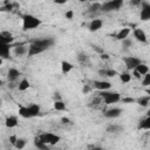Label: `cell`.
I'll return each instance as SVG.
<instances>
[{
	"label": "cell",
	"mask_w": 150,
	"mask_h": 150,
	"mask_svg": "<svg viewBox=\"0 0 150 150\" xmlns=\"http://www.w3.org/2000/svg\"><path fill=\"white\" fill-rule=\"evenodd\" d=\"M13 41H14V38L9 32H1L0 33V43L11 45Z\"/></svg>",
	"instance_id": "cell-9"
},
{
	"label": "cell",
	"mask_w": 150,
	"mask_h": 150,
	"mask_svg": "<svg viewBox=\"0 0 150 150\" xmlns=\"http://www.w3.org/2000/svg\"><path fill=\"white\" fill-rule=\"evenodd\" d=\"M139 128H141V129L150 130V116H146L144 120L141 121V123H139Z\"/></svg>",
	"instance_id": "cell-23"
},
{
	"label": "cell",
	"mask_w": 150,
	"mask_h": 150,
	"mask_svg": "<svg viewBox=\"0 0 150 150\" xmlns=\"http://www.w3.org/2000/svg\"><path fill=\"white\" fill-rule=\"evenodd\" d=\"M122 42H123V46H124V47H127V48L132 46V41H131L130 39H125V40H123Z\"/></svg>",
	"instance_id": "cell-34"
},
{
	"label": "cell",
	"mask_w": 150,
	"mask_h": 150,
	"mask_svg": "<svg viewBox=\"0 0 150 150\" xmlns=\"http://www.w3.org/2000/svg\"><path fill=\"white\" fill-rule=\"evenodd\" d=\"M14 53L16 56H22L25 54H28V48L23 45H18L14 47Z\"/></svg>",
	"instance_id": "cell-14"
},
{
	"label": "cell",
	"mask_w": 150,
	"mask_h": 150,
	"mask_svg": "<svg viewBox=\"0 0 150 150\" xmlns=\"http://www.w3.org/2000/svg\"><path fill=\"white\" fill-rule=\"evenodd\" d=\"M122 114V110L120 108H111L108 109L107 111H104V116L108 118H116Z\"/></svg>",
	"instance_id": "cell-11"
},
{
	"label": "cell",
	"mask_w": 150,
	"mask_h": 150,
	"mask_svg": "<svg viewBox=\"0 0 150 150\" xmlns=\"http://www.w3.org/2000/svg\"><path fill=\"white\" fill-rule=\"evenodd\" d=\"M73 16H74V12H73V11H70V9H69V11H67V12H66V18H67L68 20H71V19H73Z\"/></svg>",
	"instance_id": "cell-37"
},
{
	"label": "cell",
	"mask_w": 150,
	"mask_h": 150,
	"mask_svg": "<svg viewBox=\"0 0 150 150\" xmlns=\"http://www.w3.org/2000/svg\"><path fill=\"white\" fill-rule=\"evenodd\" d=\"M142 86L143 87H149L150 86V73H148L146 75H144V77L142 80Z\"/></svg>",
	"instance_id": "cell-30"
},
{
	"label": "cell",
	"mask_w": 150,
	"mask_h": 150,
	"mask_svg": "<svg viewBox=\"0 0 150 150\" xmlns=\"http://www.w3.org/2000/svg\"><path fill=\"white\" fill-rule=\"evenodd\" d=\"M61 121H62V123H63V124L69 123V118H67V117H62V120H61Z\"/></svg>",
	"instance_id": "cell-43"
},
{
	"label": "cell",
	"mask_w": 150,
	"mask_h": 150,
	"mask_svg": "<svg viewBox=\"0 0 150 150\" xmlns=\"http://www.w3.org/2000/svg\"><path fill=\"white\" fill-rule=\"evenodd\" d=\"M121 130H122V128L120 125H116V124H111V125H109L107 128V131L108 132H118Z\"/></svg>",
	"instance_id": "cell-29"
},
{
	"label": "cell",
	"mask_w": 150,
	"mask_h": 150,
	"mask_svg": "<svg viewBox=\"0 0 150 150\" xmlns=\"http://www.w3.org/2000/svg\"><path fill=\"white\" fill-rule=\"evenodd\" d=\"M16 141H18V137H16L15 135H11V136H9V143H11L12 145H15Z\"/></svg>",
	"instance_id": "cell-36"
},
{
	"label": "cell",
	"mask_w": 150,
	"mask_h": 150,
	"mask_svg": "<svg viewBox=\"0 0 150 150\" xmlns=\"http://www.w3.org/2000/svg\"><path fill=\"white\" fill-rule=\"evenodd\" d=\"M19 115H20L21 117H23V118H30V117H32L28 107H20V108H19Z\"/></svg>",
	"instance_id": "cell-19"
},
{
	"label": "cell",
	"mask_w": 150,
	"mask_h": 150,
	"mask_svg": "<svg viewBox=\"0 0 150 150\" xmlns=\"http://www.w3.org/2000/svg\"><path fill=\"white\" fill-rule=\"evenodd\" d=\"M146 116H150V109L148 110V112H146Z\"/></svg>",
	"instance_id": "cell-46"
},
{
	"label": "cell",
	"mask_w": 150,
	"mask_h": 150,
	"mask_svg": "<svg viewBox=\"0 0 150 150\" xmlns=\"http://www.w3.org/2000/svg\"><path fill=\"white\" fill-rule=\"evenodd\" d=\"M13 4H8V5H5V6H2L1 8H0V11L1 12H5V11H12L13 9Z\"/></svg>",
	"instance_id": "cell-33"
},
{
	"label": "cell",
	"mask_w": 150,
	"mask_h": 150,
	"mask_svg": "<svg viewBox=\"0 0 150 150\" xmlns=\"http://www.w3.org/2000/svg\"><path fill=\"white\" fill-rule=\"evenodd\" d=\"M123 61H124V64H125L127 69H129V70L136 69L142 63L141 60L138 57H135V56H125V57H123Z\"/></svg>",
	"instance_id": "cell-6"
},
{
	"label": "cell",
	"mask_w": 150,
	"mask_h": 150,
	"mask_svg": "<svg viewBox=\"0 0 150 150\" xmlns=\"http://www.w3.org/2000/svg\"><path fill=\"white\" fill-rule=\"evenodd\" d=\"M100 57H101L102 60H109V55H108V54H105V53L100 54Z\"/></svg>",
	"instance_id": "cell-40"
},
{
	"label": "cell",
	"mask_w": 150,
	"mask_h": 150,
	"mask_svg": "<svg viewBox=\"0 0 150 150\" xmlns=\"http://www.w3.org/2000/svg\"><path fill=\"white\" fill-rule=\"evenodd\" d=\"M54 108L59 111H63L66 110V104L62 101H54Z\"/></svg>",
	"instance_id": "cell-27"
},
{
	"label": "cell",
	"mask_w": 150,
	"mask_h": 150,
	"mask_svg": "<svg viewBox=\"0 0 150 150\" xmlns=\"http://www.w3.org/2000/svg\"><path fill=\"white\" fill-rule=\"evenodd\" d=\"M142 8H141V20L146 21L150 20V4L148 2H141Z\"/></svg>",
	"instance_id": "cell-7"
},
{
	"label": "cell",
	"mask_w": 150,
	"mask_h": 150,
	"mask_svg": "<svg viewBox=\"0 0 150 150\" xmlns=\"http://www.w3.org/2000/svg\"><path fill=\"white\" fill-rule=\"evenodd\" d=\"M149 102H150V96L149 95L148 96H142V97H139L137 100V103L139 105H142V107H146L149 104Z\"/></svg>",
	"instance_id": "cell-26"
},
{
	"label": "cell",
	"mask_w": 150,
	"mask_h": 150,
	"mask_svg": "<svg viewBox=\"0 0 150 150\" xmlns=\"http://www.w3.org/2000/svg\"><path fill=\"white\" fill-rule=\"evenodd\" d=\"M129 34H130V29H129V28H122V29H120V32L116 34V39L123 41V40L128 39V35H129Z\"/></svg>",
	"instance_id": "cell-15"
},
{
	"label": "cell",
	"mask_w": 150,
	"mask_h": 150,
	"mask_svg": "<svg viewBox=\"0 0 150 150\" xmlns=\"http://www.w3.org/2000/svg\"><path fill=\"white\" fill-rule=\"evenodd\" d=\"M123 6V0H112V1H107L101 5V11L102 12H111V11H117Z\"/></svg>",
	"instance_id": "cell-3"
},
{
	"label": "cell",
	"mask_w": 150,
	"mask_h": 150,
	"mask_svg": "<svg viewBox=\"0 0 150 150\" xmlns=\"http://www.w3.org/2000/svg\"><path fill=\"white\" fill-rule=\"evenodd\" d=\"M34 144H35V146H36L39 150H48L47 144H45L43 142H41L39 137H36V138L34 139Z\"/></svg>",
	"instance_id": "cell-25"
},
{
	"label": "cell",
	"mask_w": 150,
	"mask_h": 150,
	"mask_svg": "<svg viewBox=\"0 0 150 150\" xmlns=\"http://www.w3.org/2000/svg\"><path fill=\"white\" fill-rule=\"evenodd\" d=\"M136 70H137L141 75H143V76H144V75H146V74L149 73V67H148L146 64H144V63H141V64L136 68Z\"/></svg>",
	"instance_id": "cell-24"
},
{
	"label": "cell",
	"mask_w": 150,
	"mask_h": 150,
	"mask_svg": "<svg viewBox=\"0 0 150 150\" xmlns=\"http://www.w3.org/2000/svg\"><path fill=\"white\" fill-rule=\"evenodd\" d=\"M94 87L101 91H105V90L110 89L111 83L108 81H94Z\"/></svg>",
	"instance_id": "cell-10"
},
{
	"label": "cell",
	"mask_w": 150,
	"mask_h": 150,
	"mask_svg": "<svg viewBox=\"0 0 150 150\" xmlns=\"http://www.w3.org/2000/svg\"><path fill=\"white\" fill-rule=\"evenodd\" d=\"M40 141L43 142L45 144H49V145H55L59 141H60V136L55 135V134H52V132H45L42 135L39 136Z\"/></svg>",
	"instance_id": "cell-5"
},
{
	"label": "cell",
	"mask_w": 150,
	"mask_h": 150,
	"mask_svg": "<svg viewBox=\"0 0 150 150\" xmlns=\"http://www.w3.org/2000/svg\"><path fill=\"white\" fill-rule=\"evenodd\" d=\"M102 25H103V21L101 19H93L89 23V30L90 32H96L100 28H102Z\"/></svg>",
	"instance_id": "cell-12"
},
{
	"label": "cell",
	"mask_w": 150,
	"mask_h": 150,
	"mask_svg": "<svg viewBox=\"0 0 150 150\" xmlns=\"http://www.w3.org/2000/svg\"><path fill=\"white\" fill-rule=\"evenodd\" d=\"M145 93H146V94H148V95L150 96V88H148V89H145Z\"/></svg>",
	"instance_id": "cell-44"
},
{
	"label": "cell",
	"mask_w": 150,
	"mask_h": 150,
	"mask_svg": "<svg viewBox=\"0 0 150 150\" xmlns=\"http://www.w3.org/2000/svg\"><path fill=\"white\" fill-rule=\"evenodd\" d=\"M122 102H124V103H132V102H135V98H132V97H124V98H122Z\"/></svg>",
	"instance_id": "cell-38"
},
{
	"label": "cell",
	"mask_w": 150,
	"mask_h": 150,
	"mask_svg": "<svg viewBox=\"0 0 150 150\" xmlns=\"http://www.w3.org/2000/svg\"><path fill=\"white\" fill-rule=\"evenodd\" d=\"M93 150H103V149H102V148H98V146H97V148H94Z\"/></svg>",
	"instance_id": "cell-45"
},
{
	"label": "cell",
	"mask_w": 150,
	"mask_h": 150,
	"mask_svg": "<svg viewBox=\"0 0 150 150\" xmlns=\"http://www.w3.org/2000/svg\"><path fill=\"white\" fill-rule=\"evenodd\" d=\"M89 90H90V88H89V86H84L83 87V89H82V91H83V94H87V93H89Z\"/></svg>",
	"instance_id": "cell-41"
},
{
	"label": "cell",
	"mask_w": 150,
	"mask_h": 150,
	"mask_svg": "<svg viewBox=\"0 0 150 150\" xmlns=\"http://www.w3.org/2000/svg\"><path fill=\"white\" fill-rule=\"evenodd\" d=\"M29 81L27 80V79H22L20 82H19V86H18V89L20 90V91H25V90H27L28 88H29Z\"/></svg>",
	"instance_id": "cell-20"
},
{
	"label": "cell",
	"mask_w": 150,
	"mask_h": 150,
	"mask_svg": "<svg viewBox=\"0 0 150 150\" xmlns=\"http://www.w3.org/2000/svg\"><path fill=\"white\" fill-rule=\"evenodd\" d=\"M5 124L7 128H14L18 125V118L15 116H8L5 120Z\"/></svg>",
	"instance_id": "cell-18"
},
{
	"label": "cell",
	"mask_w": 150,
	"mask_h": 150,
	"mask_svg": "<svg viewBox=\"0 0 150 150\" xmlns=\"http://www.w3.org/2000/svg\"><path fill=\"white\" fill-rule=\"evenodd\" d=\"M77 60H79L81 63H84V62L87 61V55L83 54V53H80V54L77 55Z\"/></svg>",
	"instance_id": "cell-32"
},
{
	"label": "cell",
	"mask_w": 150,
	"mask_h": 150,
	"mask_svg": "<svg viewBox=\"0 0 150 150\" xmlns=\"http://www.w3.org/2000/svg\"><path fill=\"white\" fill-rule=\"evenodd\" d=\"M54 98H55V101H61V97H60L59 93H55V95H54Z\"/></svg>",
	"instance_id": "cell-42"
},
{
	"label": "cell",
	"mask_w": 150,
	"mask_h": 150,
	"mask_svg": "<svg viewBox=\"0 0 150 150\" xmlns=\"http://www.w3.org/2000/svg\"><path fill=\"white\" fill-rule=\"evenodd\" d=\"M19 76H20V71H19L18 69H15V68H9V69H8V74H7L8 81H14V80H16Z\"/></svg>",
	"instance_id": "cell-17"
},
{
	"label": "cell",
	"mask_w": 150,
	"mask_h": 150,
	"mask_svg": "<svg viewBox=\"0 0 150 150\" xmlns=\"http://www.w3.org/2000/svg\"><path fill=\"white\" fill-rule=\"evenodd\" d=\"M117 75V71L114 69H105V76L108 77H115Z\"/></svg>",
	"instance_id": "cell-31"
},
{
	"label": "cell",
	"mask_w": 150,
	"mask_h": 150,
	"mask_svg": "<svg viewBox=\"0 0 150 150\" xmlns=\"http://www.w3.org/2000/svg\"><path fill=\"white\" fill-rule=\"evenodd\" d=\"M41 20L32 14H23L22 15V29L23 30H30L41 25Z\"/></svg>",
	"instance_id": "cell-1"
},
{
	"label": "cell",
	"mask_w": 150,
	"mask_h": 150,
	"mask_svg": "<svg viewBox=\"0 0 150 150\" xmlns=\"http://www.w3.org/2000/svg\"><path fill=\"white\" fill-rule=\"evenodd\" d=\"M73 68H74L73 63H70V62H68V61H64V60L61 61V70H62L63 74H68L69 71L73 70Z\"/></svg>",
	"instance_id": "cell-16"
},
{
	"label": "cell",
	"mask_w": 150,
	"mask_h": 150,
	"mask_svg": "<svg viewBox=\"0 0 150 150\" xmlns=\"http://www.w3.org/2000/svg\"><path fill=\"white\" fill-rule=\"evenodd\" d=\"M131 77H132V75H131L129 71H123V73L120 75V80H121L122 83H128V82H130Z\"/></svg>",
	"instance_id": "cell-22"
},
{
	"label": "cell",
	"mask_w": 150,
	"mask_h": 150,
	"mask_svg": "<svg viewBox=\"0 0 150 150\" xmlns=\"http://www.w3.org/2000/svg\"><path fill=\"white\" fill-rule=\"evenodd\" d=\"M101 5L102 4H95V5H93L89 9H90V12H95V11H97V9H101Z\"/></svg>",
	"instance_id": "cell-35"
},
{
	"label": "cell",
	"mask_w": 150,
	"mask_h": 150,
	"mask_svg": "<svg viewBox=\"0 0 150 150\" xmlns=\"http://www.w3.org/2000/svg\"><path fill=\"white\" fill-rule=\"evenodd\" d=\"M9 50H11V45L0 43V57L1 59H9Z\"/></svg>",
	"instance_id": "cell-13"
},
{
	"label": "cell",
	"mask_w": 150,
	"mask_h": 150,
	"mask_svg": "<svg viewBox=\"0 0 150 150\" xmlns=\"http://www.w3.org/2000/svg\"><path fill=\"white\" fill-rule=\"evenodd\" d=\"M100 97L103 98L105 104H112L121 100V95L116 91H101Z\"/></svg>",
	"instance_id": "cell-2"
},
{
	"label": "cell",
	"mask_w": 150,
	"mask_h": 150,
	"mask_svg": "<svg viewBox=\"0 0 150 150\" xmlns=\"http://www.w3.org/2000/svg\"><path fill=\"white\" fill-rule=\"evenodd\" d=\"M32 45H34L35 47H38V48L43 53L45 50H47L48 48H50V47L54 45V40L50 39V38H47V39H39V40L33 41Z\"/></svg>",
	"instance_id": "cell-4"
},
{
	"label": "cell",
	"mask_w": 150,
	"mask_h": 150,
	"mask_svg": "<svg viewBox=\"0 0 150 150\" xmlns=\"http://www.w3.org/2000/svg\"><path fill=\"white\" fill-rule=\"evenodd\" d=\"M26 139L25 138H18V141H16V143H15V148L18 149V150H21V149H23L25 148V145H26Z\"/></svg>",
	"instance_id": "cell-28"
},
{
	"label": "cell",
	"mask_w": 150,
	"mask_h": 150,
	"mask_svg": "<svg viewBox=\"0 0 150 150\" xmlns=\"http://www.w3.org/2000/svg\"><path fill=\"white\" fill-rule=\"evenodd\" d=\"M132 76H134L135 79H137V80H141V76H142V75H141L136 69H134V70H132Z\"/></svg>",
	"instance_id": "cell-39"
},
{
	"label": "cell",
	"mask_w": 150,
	"mask_h": 150,
	"mask_svg": "<svg viewBox=\"0 0 150 150\" xmlns=\"http://www.w3.org/2000/svg\"><path fill=\"white\" fill-rule=\"evenodd\" d=\"M29 111H30V115L32 117H36L39 114H40V105L39 104H30L28 107Z\"/></svg>",
	"instance_id": "cell-21"
},
{
	"label": "cell",
	"mask_w": 150,
	"mask_h": 150,
	"mask_svg": "<svg viewBox=\"0 0 150 150\" xmlns=\"http://www.w3.org/2000/svg\"><path fill=\"white\" fill-rule=\"evenodd\" d=\"M132 35H134V38H135L137 41H139V42H143V43L148 42L146 34H145V33H144V30H143V29H141V28H136V29H134Z\"/></svg>",
	"instance_id": "cell-8"
}]
</instances>
